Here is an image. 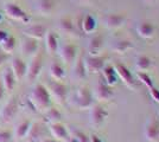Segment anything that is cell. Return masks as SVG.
Instances as JSON below:
<instances>
[{"instance_id": "30bf717a", "label": "cell", "mask_w": 159, "mask_h": 142, "mask_svg": "<svg viewBox=\"0 0 159 142\" xmlns=\"http://www.w3.org/2000/svg\"><path fill=\"white\" fill-rule=\"evenodd\" d=\"M143 134L145 140L148 142H158L159 141V122L150 118L144 126Z\"/></svg>"}, {"instance_id": "b9f144b4", "label": "cell", "mask_w": 159, "mask_h": 142, "mask_svg": "<svg viewBox=\"0 0 159 142\" xmlns=\"http://www.w3.org/2000/svg\"><path fill=\"white\" fill-rule=\"evenodd\" d=\"M38 142H60V141H57L56 139H44V140H40Z\"/></svg>"}, {"instance_id": "9a60e30c", "label": "cell", "mask_w": 159, "mask_h": 142, "mask_svg": "<svg viewBox=\"0 0 159 142\" xmlns=\"http://www.w3.org/2000/svg\"><path fill=\"white\" fill-rule=\"evenodd\" d=\"M156 26L151 21H140L137 25V32L143 39H152L156 36Z\"/></svg>"}, {"instance_id": "7a4b0ae2", "label": "cell", "mask_w": 159, "mask_h": 142, "mask_svg": "<svg viewBox=\"0 0 159 142\" xmlns=\"http://www.w3.org/2000/svg\"><path fill=\"white\" fill-rule=\"evenodd\" d=\"M93 91L87 87H80L75 94V104L80 109H89L94 105Z\"/></svg>"}, {"instance_id": "277c9868", "label": "cell", "mask_w": 159, "mask_h": 142, "mask_svg": "<svg viewBox=\"0 0 159 142\" xmlns=\"http://www.w3.org/2000/svg\"><path fill=\"white\" fill-rule=\"evenodd\" d=\"M84 59V65L88 74H98L100 71H102V69L106 65V57L103 56H90L88 54Z\"/></svg>"}, {"instance_id": "83f0119b", "label": "cell", "mask_w": 159, "mask_h": 142, "mask_svg": "<svg viewBox=\"0 0 159 142\" xmlns=\"http://www.w3.org/2000/svg\"><path fill=\"white\" fill-rule=\"evenodd\" d=\"M49 71H50V76L55 81H62L66 77V70L62 67V64L57 63V62H53L52 64L50 65Z\"/></svg>"}, {"instance_id": "7402d4cb", "label": "cell", "mask_w": 159, "mask_h": 142, "mask_svg": "<svg viewBox=\"0 0 159 142\" xmlns=\"http://www.w3.org/2000/svg\"><path fill=\"white\" fill-rule=\"evenodd\" d=\"M133 49V43L128 39H119V41H115L111 45V50L115 54H125L126 52L131 51Z\"/></svg>"}, {"instance_id": "e0dca14e", "label": "cell", "mask_w": 159, "mask_h": 142, "mask_svg": "<svg viewBox=\"0 0 159 142\" xmlns=\"http://www.w3.org/2000/svg\"><path fill=\"white\" fill-rule=\"evenodd\" d=\"M103 49V37L100 34L93 36L88 41V54L90 56H98Z\"/></svg>"}, {"instance_id": "4316f807", "label": "cell", "mask_w": 159, "mask_h": 142, "mask_svg": "<svg viewBox=\"0 0 159 142\" xmlns=\"http://www.w3.org/2000/svg\"><path fill=\"white\" fill-rule=\"evenodd\" d=\"M31 124H32V122L29 121V120L21 121L19 124H17V127L14 129V136L17 139H25L27 136L29 130L31 128Z\"/></svg>"}, {"instance_id": "8d00e7d4", "label": "cell", "mask_w": 159, "mask_h": 142, "mask_svg": "<svg viewBox=\"0 0 159 142\" xmlns=\"http://www.w3.org/2000/svg\"><path fill=\"white\" fill-rule=\"evenodd\" d=\"M148 93H150V96L153 101L156 103H159V89L156 88V87H152L151 89H148Z\"/></svg>"}, {"instance_id": "5b68a950", "label": "cell", "mask_w": 159, "mask_h": 142, "mask_svg": "<svg viewBox=\"0 0 159 142\" xmlns=\"http://www.w3.org/2000/svg\"><path fill=\"white\" fill-rule=\"evenodd\" d=\"M93 96L99 102H108L114 97V90L103 81H100L93 90Z\"/></svg>"}, {"instance_id": "8fae6325", "label": "cell", "mask_w": 159, "mask_h": 142, "mask_svg": "<svg viewBox=\"0 0 159 142\" xmlns=\"http://www.w3.org/2000/svg\"><path fill=\"white\" fill-rule=\"evenodd\" d=\"M108 117V111L107 109L102 105V104H95L90 109V123L99 127L102 123H105V121Z\"/></svg>"}, {"instance_id": "ac0fdd59", "label": "cell", "mask_w": 159, "mask_h": 142, "mask_svg": "<svg viewBox=\"0 0 159 142\" xmlns=\"http://www.w3.org/2000/svg\"><path fill=\"white\" fill-rule=\"evenodd\" d=\"M98 27V20L92 14H86L81 20V30L86 34H92Z\"/></svg>"}, {"instance_id": "5bb4252c", "label": "cell", "mask_w": 159, "mask_h": 142, "mask_svg": "<svg viewBox=\"0 0 159 142\" xmlns=\"http://www.w3.org/2000/svg\"><path fill=\"white\" fill-rule=\"evenodd\" d=\"M49 130L53 136V139H56L57 141H69L70 136L66 128L61 123V122H56V123H51L49 126Z\"/></svg>"}, {"instance_id": "484cf974", "label": "cell", "mask_w": 159, "mask_h": 142, "mask_svg": "<svg viewBox=\"0 0 159 142\" xmlns=\"http://www.w3.org/2000/svg\"><path fill=\"white\" fill-rule=\"evenodd\" d=\"M152 67V61L145 54H140L135 58V69L139 72H147Z\"/></svg>"}, {"instance_id": "d6986e66", "label": "cell", "mask_w": 159, "mask_h": 142, "mask_svg": "<svg viewBox=\"0 0 159 142\" xmlns=\"http://www.w3.org/2000/svg\"><path fill=\"white\" fill-rule=\"evenodd\" d=\"M16 82H17V78L12 72L11 68L5 69L1 75V84H2L4 89L6 91H12L16 87Z\"/></svg>"}, {"instance_id": "f1b7e54d", "label": "cell", "mask_w": 159, "mask_h": 142, "mask_svg": "<svg viewBox=\"0 0 159 142\" xmlns=\"http://www.w3.org/2000/svg\"><path fill=\"white\" fill-rule=\"evenodd\" d=\"M55 5V0H39L37 4V11L43 15H48L53 11Z\"/></svg>"}, {"instance_id": "ba28073f", "label": "cell", "mask_w": 159, "mask_h": 142, "mask_svg": "<svg viewBox=\"0 0 159 142\" xmlns=\"http://www.w3.org/2000/svg\"><path fill=\"white\" fill-rule=\"evenodd\" d=\"M114 69L118 74V77L122 81V83L131 89H134L137 87V80L135 77L133 76V74L129 71V69H127V67H125L124 64H115L114 65Z\"/></svg>"}, {"instance_id": "f546056e", "label": "cell", "mask_w": 159, "mask_h": 142, "mask_svg": "<svg viewBox=\"0 0 159 142\" xmlns=\"http://www.w3.org/2000/svg\"><path fill=\"white\" fill-rule=\"evenodd\" d=\"M0 47H1V51L6 54L13 52V50L16 49V39L13 36H7L6 39L0 44Z\"/></svg>"}, {"instance_id": "d590c367", "label": "cell", "mask_w": 159, "mask_h": 142, "mask_svg": "<svg viewBox=\"0 0 159 142\" xmlns=\"http://www.w3.org/2000/svg\"><path fill=\"white\" fill-rule=\"evenodd\" d=\"M12 141V133L10 130H0V142Z\"/></svg>"}, {"instance_id": "52a82bcc", "label": "cell", "mask_w": 159, "mask_h": 142, "mask_svg": "<svg viewBox=\"0 0 159 142\" xmlns=\"http://www.w3.org/2000/svg\"><path fill=\"white\" fill-rule=\"evenodd\" d=\"M4 10H5V13L13 20H19L23 23H29L30 20V17L26 14V12L14 2H7Z\"/></svg>"}, {"instance_id": "4dcf8cb0", "label": "cell", "mask_w": 159, "mask_h": 142, "mask_svg": "<svg viewBox=\"0 0 159 142\" xmlns=\"http://www.w3.org/2000/svg\"><path fill=\"white\" fill-rule=\"evenodd\" d=\"M60 28L64 32V33H68V34H73L75 31H76V28H75V24H74V21L70 19V18H62L60 20Z\"/></svg>"}, {"instance_id": "e575fe53", "label": "cell", "mask_w": 159, "mask_h": 142, "mask_svg": "<svg viewBox=\"0 0 159 142\" xmlns=\"http://www.w3.org/2000/svg\"><path fill=\"white\" fill-rule=\"evenodd\" d=\"M73 142H90L89 136H87L83 131L76 130L73 133Z\"/></svg>"}, {"instance_id": "44dd1931", "label": "cell", "mask_w": 159, "mask_h": 142, "mask_svg": "<svg viewBox=\"0 0 159 142\" xmlns=\"http://www.w3.org/2000/svg\"><path fill=\"white\" fill-rule=\"evenodd\" d=\"M45 47H47L48 54H55L58 51V49H60L58 37L52 31L47 32V34H45Z\"/></svg>"}, {"instance_id": "836d02e7", "label": "cell", "mask_w": 159, "mask_h": 142, "mask_svg": "<svg viewBox=\"0 0 159 142\" xmlns=\"http://www.w3.org/2000/svg\"><path fill=\"white\" fill-rule=\"evenodd\" d=\"M137 78H138V81H139L141 84H144L147 89H151L152 87H154L152 77L147 74V72H139V71H137Z\"/></svg>"}, {"instance_id": "d6a6232c", "label": "cell", "mask_w": 159, "mask_h": 142, "mask_svg": "<svg viewBox=\"0 0 159 142\" xmlns=\"http://www.w3.org/2000/svg\"><path fill=\"white\" fill-rule=\"evenodd\" d=\"M44 113H45V120L49 122V124L56 123V122H60L61 118H62L61 113L55 108H48Z\"/></svg>"}, {"instance_id": "2e32d148", "label": "cell", "mask_w": 159, "mask_h": 142, "mask_svg": "<svg viewBox=\"0 0 159 142\" xmlns=\"http://www.w3.org/2000/svg\"><path fill=\"white\" fill-rule=\"evenodd\" d=\"M24 34L29 37V38H33L36 41H39L42 38L45 37L47 34V27L44 25H40V24H36V25H30L26 28H24Z\"/></svg>"}, {"instance_id": "7bdbcfd3", "label": "cell", "mask_w": 159, "mask_h": 142, "mask_svg": "<svg viewBox=\"0 0 159 142\" xmlns=\"http://www.w3.org/2000/svg\"><path fill=\"white\" fill-rule=\"evenodd\" d=\"M145 4H148V5H152V4H154V2H157L158 0H143Z\"/></svg>"}, {"instance_id": "ffe728a7", "label": "cell", "mask_w": 159, "mask_h": 142, "mask_svg": "<svg viewBox=\"0 0 159 142\" xmlns=\"http://www.w3.org/2000/svg\"><path fill=\"white\" fill-rule=\"evenodd\" d=\"M26 63L23 59L18 58V57L13 58L12 62H11V70H12V72H13V75L16 76L17 80H20L24 76H26Z\"/></svg>"}, {"instance_id": "3957f363", "label": "cell", "mask_w": 159, "mask_h": 142, "mask_svg": "<svg viewBox=\"0 0 159 142\" xmlns=\"http://www.w3.org/2000/svg\"><path fill=\"white\" fill-rule=\"evenodd\" d=\"M49 93L51 98L55 100V102H57L58 104H64L66 101V97H68V88H66V84L61 83L58 81L51 82L49 84Z\"/></svg>"}, {"instance_id": "7c38bea8", "label": "cell", "mask_w": 159, "mask_h": 142, "mask_svg": "<svg viewBox=\"0 0 159 142\" xmlns=\"http://www.w3.org/2000/svg\"><path fill=\"white\" fill-rule=\"evenodd\" d=\"M43 68V58L40 54H34L33 58L31 59L30 64L27 65L26 69V77L30 81H34L38 76H39L40 71Z\"/></svg>"}, {"instance_id": "74e56055", "label": "cell", "mask_w": 159, "mask_h": 142, "mask_svg": "<svg viewBox=\"0 0 159 142\" xmlns=\"http://www.w3.org/2000/svg\"><path fill=\"white\" fill-rule=\"evenodd\" d=\"M7 36H8V34H7L6 31H5V30H1V28H0V44H1V43H2L4 41H5V39H6Z\"/></svg>"}, {"instance_id": "8992f818", "label": "cell", "mask_w": 159, "mask_h": 142, "mask_svg": "<svg viewBox=\"0 0 159 142\" xmlns=\"http://www.w3.org/2000/svg\"><path fill=\"white\" fill-rule=\"evenodd\" d=\"M127 17L124 14L118 13H109L106 14L102 19L103 26L108 28V30H119L126 24Z\"/></svg>"}, {"instance_id": "603a6c76", "label": "cell", "mask_w": 159, "mask_h": 142, "mask_svg": "<svg viewBox=\"0 0 159 142\" xmlns=\"http://www.w3.org/2000/svg\"><path fill=\"white\" fill-rule=\"evenodd\" d=\"M102 75H103V82L107 83L108 85L114 87L118 83L119 77L113 65H105V68L102 69Z\"/></svg>"}, {"instance_id": "f6af8a7d", "label": "cell", "mask_w": 159, "mask_h": 142, "mask_svg": "<svg viewBox=\"0 0 159 142\" xmlns=\"http://www.w3.org/2000/svg\"><path fill=\"white\" fill-rule=\"evenodd\" d=\"M1 20H2V14L0 13V21H1Z\"/></svg>"}, {"instance_id": "d4e9b609", "label": "cell", "mask_w": 159, "mask_h": 142, "mask_svg": "<svg viewBox=\"0 0 159 142\" xmlns=\"http://www.w3.org/2000/svg\"><path fill=\"white\" fill-rule=\"evenodd\" d=\"M75 64H74V77H76L77 80H84L87 77V72L86 70V65H84V59H83V57L81 56L79 58H76L75 62H74Z\"/></svg>"}, {"instance_id": "1f68e13d", "label": "cell", "mask_w": 159, "mask_h": 142, "mask_svg": "<svg viewBox=\"0 0 159 142\" xmlns=\"http://www.w3.org/2000/svg\"><path fill=\"white\" fill-rule=\"evenodd\" d=\"M40 136H42V128H40V126L37 124V123H32L26 137L31 142H38Z\"/></svg>"}, {"instance_id": "6da1fadb", "label": "cell", "mask_w": 159, "mask_h": 142, "mask_svg": "<svg viewBox=\"0 0 159 142\" xmlns=\"http://www.w3.org/2000/svg\"><path fill=\"white\" fill-rule=\"evenodd\" d=\"M30 102L32 107L38 111H45L51 105V96L48 88L43 84H37L30 95Z\"/></svg>"}, {"instance_id": "f35d334b", "label": "cell", "mask_w": 159, "mask_h": 142, "mask_svg": "<svg viewBox=\"0 0 159 142\" xmlns=\"http://www.w3.org/2000/svg\"><path fill=\"white\" fill-rule=\"evenodd\" d=\"M89 141H90V142H105L103 140H101L99 136H96V135L89 136Z\"/></svg>"}, {"instance_id": "ee69618b", "label": "cell", "mask_w": 159, "mask_h": 142, "mask_svg": "<svg viewBox=\"0 0 159 142\" xmlns=\"http://www.w3.org/2000/svg\"><path fill=\"white\" fill-rule=\"evenodd\" d=\"M80 1H82V2H92L93 0H80Z\"/></svg>"}, {"instance_id": "60d3db41", "label": "cell", "mask_w": 159, "mask_h": 142, "mask_svg": "<svg viewBox=\"0 0 159 142\" xmlns=\"http://www.w3.org/2000/svg\"><path fill=\"white\" fill-rule=\"evenodd\" d=\"M4 93H5V89H4V87H2V84L0 83V100L4 97Z\"/></svg>"}, {"instance_id": "cb8c5ba5", "label": "cell", "mask_w": 159, "mask_h": 142, "mask_svg": "<svg viewBox=\"0 0 159 142\" xmlns=\"http://www.w3.org/2000/svg\"><path fill=\"white\" fill-rule=\"evenodd\" d=\"M38 41L33 39V38H29L26 37V39H24L23 43H21V52L24 54H27V56H32V54H36L37 51H38Z\"/></svg>"}, {"instance_id": "9c48e42d", "label": "cell", "mask_w": 159, "mask_h": 142, "mask_svg": "<svg viewBox=\"0 0 159 142\" xmlns=\"http://www.w3.org/2000/svg\"><path fill=\"white\" fill-rule=\"evenodd\" d=\"M18 109H19V104H18L17 98L11 97L0 110V118L4 122H10L16 116Z\"/></svg>"}, {"instance_id": "4fadbf2b", "label": "cell", "mask_w": 159, "mask_h": 142, "mask_svg": "<svg viewBox=\"0 0 159 142\" xmlns=\"http://www.w3.org/2000/svg\"><path fill=\"white\" fill-rule=\"evenodd\" d=\"M62 61L66 64H73L77 58V47L74 44H64L58 49Z\"/></svg>"}, {"instance_id": "ab89813d", "label": "cell", "mask_w": 159, "mask_h": 142, "mask_svg": "<svg viewBox=\"0 0 159 142\" xmlns=\"http://www.w3.org/2000/svg\"><path fill=\"white\" fill-rule=\"evenodd\" d=\"M7 61V54L4 52H0V65H2Z\"/></svg>"}]
</instances>
